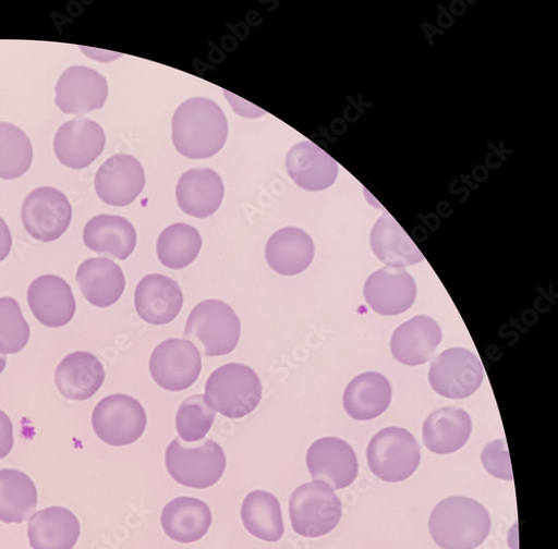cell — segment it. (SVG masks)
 Segmentation results:
<instances>
[{
    "instance_id": "6da1fadb",
    "label": "cell",
    "mask_w": 558,
    "mask_h": 549,
    "mask_svg": "<svg viewBox=\"0 0 558 549\" xmlns=\"http://www.w3.org/2000/svg\"><path fill=\"white\" fill-rule=\"evenodd\" d=\"M228 136V122L221 108L205 98L183 102L172 120L177 151L189 159H206L218 154Z\"/></svg>"
},
{
    "instance_id": "7a4b0ae2",
    "label": "cell",
    "mask_w": 558,
    "mask_h": 549,
    "mask_svg": "<svg viewBox=\"0 0 558 549\" xmlns=\"http://www.w3.org/2000/svg\"><path fill=\"white\" fill-rule=\"evenodd\" d=\"M490 528V516L482 503L462 496L440 501L429 520L432 537L442 549H475Z\"/></svg>"
},
{
    "instance_id": "3957f363",
    "label": "cell",
    "mask_w": 558,
    "mask_h": 549,
    "mask_svg": "<svg viewBox=\"0 0 558 549\" xmlns=\"http://www.w3.org/2000/svg\"><path fill=\"white\" fill-rule=\"evenodd\" d=\"M262 383L256 373L242 363H228L215 370L205 387L207 404L221 416L242 419L262 401Z\"/></svg>"
},
{
    "instance_id": "277c9868",
    "label": "cell",
    "mask_w": 558,
    "mask_h": 549,
    "mask_svg": "<svg viewBox=\"0 0 558 549\" xmlns=\"http://www.w3.org/2000/svg\"><path fill=\"white\" fill-rule=\"evenodd\" d=\"M241 332V320L234 309L219 300H207L192 310L184 338L194 341L206 356H221L238 347Z\"/></svg>"
},
{
    "instance_id": "5b68a950",
    "label": "cell",
    "mask_w": 558,
    "mask_h": 549,
    "mask_svg": "<svg viewBox=\"0 0 558 549\" xmlns=\"http://www.w3.org/2000/svg\"><path fill=\"white\" fill-rule=\"evenodd\" d=\"M342 517V503L335 490L323 481L299 487L290 499V518L294 532L308 538L330 534Z\"/></svg>"
},
{
    "instance_id": "8992f818",
    "label": "cell",
    "mask_w": 558,
    "mask_h": 549,
    "mask_svg": "<svg viewBox=\"0 0 558 549\" xmlns=\"http://www.w3.org/2000/svg\"><path fill=\"white\" fill-rule=\"evenodd\" d=\"M226 465L223 449L211 439L197 447H185L174 439L166 450L167 471L174 481L184 487H213L223 476Z\"/></svg>"
},
{
    "instance_id": "52a82bcc",
    "label": "cell",
    "mask_w": 558,
    "mask_h": 549,
    "mask_svg": "<svg viewBox=\"0 0 558 549\" xmlns=\"http://www.w3.org/2000/svg\"><path fill=\"white\" fill-rule=\"evenodd\" d=\"M366 457L372 474L388 483H400L421 465L422 449L408 430L390 427L371 439Z\"/></svg>"
},
{
    "instance_id": "ba28073f",
    "label": "cell",
    "mask_w": 558,
    "mask_h": 549,
    "mask_svg": "<svg viewBox=\"0 0 558 549\" xmlns=\"http://www.w3.org/2000/svg\"><path fill=\"white\" fill-rule=\"evenodd\" d=\"M147 423L143 404L125 394L104 398L92 415L93 430L99 439L113 447L134 443L145 434Z\"/></svg>"
},
{
    "instance_id": "9c48e42d",
    "label": "cell",
    "mask_w": 558,
    "mask_h": 549,
    "mask_svg": "<svg viewBox=\"0 0 558 549\" xmlns=\"http://www.w3.org/2000/svg\"><path fill=\"white\" fill-rule=\"evenodd\" d=\"M484 376V366L473 352L454 347L442 352L433 361L429 382L441 396L464 399L481 388Z\"/></svg>"
},
{
    "instance_id": "30bf717a",
    "label": "cell",
    "mask_w": 558,
    "mask_h": 549,
    "mask_svg": "<svg viewBox=\"0 0 558 549\" xmlns=\"http://www.w3.org/2000/svg\"><path fill=\"white\" fill-rule=\"evenodd\" d=\"M202 368L201 352L189 340L168 339L155 349L150 357L154 381L171 392L190 389L198 380Z\"/></svg>"
},
{
    "instance_id": "8fae6325",
    "label": "cell",
    "mask_w": 558,
    "mask_h": 549,
    "mask_svg": "<svg viewBox=\"0 0 558 549\" xmlns=\"http://www.w3.org/2000/svg\"><path fill=\"white\" fill-rule=\"evenodd\" d=\"M22 220L31 237L52 243L66 233L72 221V206L60 191L40 187L24 200Z\"/></svg>"
},
{
    "instance_id": "7c38bea8",
    "label": "cell",
    "mask_w": 558,
    "mask_h": 549,
    "mask_svg": "<svg viewBox=\"0 0 558 549\" xmlns=\"http://www.w3.org/2000/svg\"><path fill=\"white\" fill-rule=\"evenodd\" d=\"M306 465L313 480L328 484L333 490L349 487L359 473L353 448L344 440L333 437L313 442L307 451Z\"/></svg>"
},
{
    "instance_id": "4fadbf2b",
    "label": "cell",
    "mask_w": 558,
    "mask_h": 549,
    "mask_svg": "<svg viewBox=\"0 0 558 549\" xmlns=\"http://www.w3.org/2000/svg\"><path fill=\"white\" fill-rule=\"evenodd\" d=\"M56 103L66 114L81 115L104 108L109 96L108 82L96 70L72 66L57 84Z\"/></svg>"
},
{
    "instance_id": "5bb4252c",
    "label": "cell",
    "mask_w": 558,
    "mask_h": 549,
    "mask_svg": "<svg viewBox=\"0 0 558 549\" xmlns=\"http://www.w3.org/2000/svg\"><path fill=\"white\" fill-rule=\"evenodd\" d=\"M106 144V133L99 123L77 117L59 129L54 151L63 166L84 169L97 160Z\"/></svg>"
},
{
    "instance_id": "9a60e30c",
    "label": "cell",
    "mask_w": 558,
    "mask_h": 549,
    "mask_svg": "<svg viewBox=\"0 0 558 549\" xmlns=\"http://www.w3.org/2000/svg\"><path fill=\"white\" fill-rule=\"evenodd\" d=\"M146 186L144 167L134 157L117 155L108 159L96 175L99 198L113 207L131 205Z\"/></svg>"
},
{
    "instance_id": "2e32d148",
    "label": "cell",
    "mask_w": 558,
    "mask_h": 549,
    "mask_svg": "<svg viewBox=\"0 0 558 549\" xmlns=\"http://www.w3.org/2000/svg\"><path fill=\"white\" fill-rule=\"evenodd\" d=\"M27 302L38 322L46 328L68 326L76 312L71 286L56 274H43L34 280L27 291Z\"/></svg>"
},
{
    "instance_id": "e0dca14e",
    "label": "cell",
    "mask_w": 558,
    "mask_h": 549,
    "mask_svg": "<svg viewBox=\"0 0 558 549\" xmlns=\"http://www.w3.org/2000/svg\"><path fill=\"white\" fill-rule=\"evenodd\" d=\"M364 298L368 306L384 316H397L412 307L416 285L404 268L386 267L367 279Z\"/></svg>"
},
{
    "instance_id": "ac0fdd59",
    "label": "cell",
    "mask_w": 558,
    "mask_h": 549,
    "mask_svg": "<svg viewBox=\"0 0 558 549\" xmlns=\"http://www.w3.org/2000/svg\"><path fill=\"white\" fill-rule=\"evenodd\" d=\"M134 305L145 322L166 326L179 315L183 306V293L179 284L166 274L150 273L138 282Z\"/></svg>"
},
{
    "instance_id": "d6986e66",
    "label": "cell",
    "mask_w": 558,
    "mask_h": 549,
    "mask_svg": "<svg viewBox=\"0 0 558 549\" xmlns=\"http://www.w3.org/2000/svg\"><path fill=\"white\" fill-rule=\"evenodd\" d=\"M441 329L429 316H415L393 333L390 347L393 357L405 365L429 362L441 343Z\"/></svg>"
},
{
    "instance_id": "ffe728a7",
    "label": "cell",
    "mask_w": 558,
    "mask_h": 549,
    "mask_svg": "<svg viewBox=\"0 0 558 549\" xmlns=\"http://www.w3.org/2000/svg\"><path fill=\"white\" fill-rule=\"evenodd\" d=\"M106 380L105 366L89 352L66 355L56 371L59 391L69 400L85 401L95 396Z\"/></svg>"
},
{
    "instance_id": "44dd1931",
    "label": "cell",
    "mask_w": 558,
    "mask_h": 549,
    "mask_svg": "<svg viewBox=\"0 0 558 549\" xmlns=\"http://www.w3.org/2000/svg\"><path fill=\"white\" fill-rule=\"evenodd\" d=\"M287 169L296 185L307 192L330 188L339 174L338 162L311 142L298 144L290 150Z\"/></svg>"
},
{
    "instance_id": "7402d4cb",
    "label": "cell",
    "mask_w": 558,
    "mask_h": 549,
    "mask_svg": "<svg viewBox=\"0 0 558 549\" xmlns=\"http://www.w3.org/2000/svg\"><path fill=\"white\" fill-rule=\"evenodd\" d=\"M76 283L84 298L93 306L107 308L122 297L125 291L124 272L108 258H89L76 271Z\"/></svg>"
},
{
    "instance_id": "603a6c76",
    "label": "cell",
    "mask_w": 558,
    "mask_h": 549,
    "mask_svg": "<svg viewBox=\"0 0 558 549\" xmlns=\"http://www.w3.org/2000/svg\"><path fill=\"white\" fill-rule=\"evenodd\" d=\"M177 202L181 210L196 218L213 216L225 195L220 175L211 169H192L184 172L177 185Z\"/></svg>"
},
{
    "instance_id": "cb8c5ba5",
    "label": "cell",
    "mask_w": 558,
    "mask_h": 549,
    "mask_svg": "<svg viewBox=\"0 0 558 549\" xmlns=\"http://www.w3.org/2000/svg\"><path fill=\"white\" fill-rule=\"evenodd\" d=\"M213 523L207 503L192 497H178L162 511L161 525L172 540L191 544L203 539Z\"/></svg>"
},
{
    "instance_id": "d4e9b609",
    "label": "cell",
    "mask_w": 558,
    "mask_h": 549,
    "mask_svg": "<svg viewBox=\"0 0 558 549\" xmlns=\"http://www.w3.org/2000/svg\"><path fill=\"white\" fill-rule=\"evenodd\" d=\"M268 266L283 277H295L312 264L315 246L307 233L295 227L276 232L266 245Z\"/></svg>"
},
{
    "instance_id": "484cf974",
    "label": "cell",
    "mask_w": 558,
    "mask_h": 549,
    "mask_svg": "<svg viewBox=\"0 0 558 549\" xmlns=\"http://www.w3.org/2000/svg\"><path fill=\"white\" fill-rule=\"evenodd\" d=\"M83 241L92 252L124 260L135 249L136 232L123 217L100 215L87 221Z\"/></svg>"
},
{
    "instance_id": "4316f807",
    "label": "cell",
    "mask_w": 558,
    "mask_h": 549,
    "mask_svg": "<svg viewBox=\"0 0 558 549\" xmlns=\"http://www.w3.org/2000/svg\"><path fill=\"white\" fill-rule=\"evenodd\" d=\"M391 399L392 389L388 379L377 373H366L349 383L343 394V405L352 419L366 422L385 414Z\"/></svg>"
},
{
    "instance_id": "83f0119b",
    "label": "cell",
    "mask_w": 558,
    "mask_h": 549,
    "mask_svg": "<svg viewBox=\"0 0 558 549\" xmlns=\"http://www.w3.org/2000/svg\"><path fill=\"white\" fill-rule=\"evenodd\" d=\"M27 534L33 549H73L81 525L71 511L54 507L35 513Z\"/></svg>"
},
{
    "instance_id": "f1b7e54d",
    "label": "cell",
    "mask_w": 558,
    "mask_h": 549,
    "mask_svg": "<svg viewBox=\"0 0 558 549\" xmlns=\"http://www.w3.org/2000/svg\"><path fill=\"white\" fill-rule=\"evenodd\" d=\"M472 430V419L466 411L445 406L427 418L423 427V439L432 452L450 454L468 443Z\"/></svg>"
},
{
    "instance_id": "f546056e",
    "label": "cell",
    "mask_w": 558,
    "mask_h": 549,
    "mask_svg": "<svg viewBox=\"0 0 558 549\" xmlns=\"http://www.w3.org/2000/svg\"><path fill=\"white\" fill-rule=\"evenodd\" d=\"M369 241L372 251L388 267L403 268L425 260L404 229L387 211L372 228Z\"/></svg>"
},
{
    "instance_id": "4dcf8cb0",
    "label": "cell",
    "mask_w": 558,
    "mask_h": 549,
    "mask_svg": "<svg viewBox=\"0 0 558 549\" xmlns=\"http://www.w3.org/2000/svg\"><path fill=\"white\" fill-rule=\"evenodd\" d=\"M37 502V488L29 476L17 469L0 471V522H26L35 514Z\"/></svg>"
},
{
    "instance_id": "1f68e13d",
    "label": "cell",
    "mask_w": 558,
    "mask_h": 549,
    "mask_svg": "<svg viewBox=\"0 0 558 549\" xmlns=\"http://www.w3.org/2000/svg\"><path fill=\"white\" fill-rule=\"evenodd\" d=\"M241 516L245 528L256 538L275 542L284 535L281 503L268 491L250 492L244 499Z\"/></svg>"
},
{
    "instance_id": "d6a6232c",
    "label": "cell",
    "mask_w": 558,
    "mask_h": 549,
    "mask_svg": "<svg viewBox=\"0 0 558 549\" xmlns=\"http://www.w3.org/2000/svg\"><path fill=\"white\" fill-rule=\"evenodd\" d=\"M203 240L197 229L187 223H174L165 229L157 243L160 263L170 269H182L198 257Z\"/></svg>"
},
{
    "instance_id": "836d02e7",
    "label": "cell",
    "mask_w": 558,
    "mask_h": 549,
    "mask_svg": "<svg viewBox=\"0 0 558 549\" xmlns=\"http://www.w3.org/2000/svg\"><path fill=\"white\" fill-rule=\"evenodd\" d=\"M32 161L33 147L27 134L14 124L0 122V179L22 176Z\"/></svg>"
},
{
    "instance_id": "e575fe53",
    "label": "cell",
    "mask_w": 558,
    "mask_h": 549,
    "mask_svg": "<svg viewBox=\"0 0 558 549\" xmlns=\"http://www.w3.org/2000/svg\"><path fill=\"white\" fill-rule=\"evenodd\" d=\"M216 418V412L202 394L185 399L175 416V428L184 442H197L206 438Z\"/></svg>"
},
{
    "instance_id": "d590c367",
    "label": "cell",
    "mask_w": 558,
    "mask_h": 549,
    "mask_svg": "<svg viewBox=\"0 0 558 549\" xmlns=\"http://www.w3.org/2000/svg\"><path fill=\"white\" fill-rule=\"evenodd\" d=\"M29 338V326L19 302L13 297L0 298V354L23 351Z\"/></svg>"
},
{
    "instance_id": "8d00e7d4",
    "label": "cell",
    "mask_w": 558,
    "mask_h": 549,
    "mask_svg": "<svg viewBox=\"0 0 558 549\" xmlns=\"http://www.w3.org/2000/svg\"><path fill=\"white\" fill-rule=\"evenodd\" d=\"M482 463L489 475L504 480H513L505 440H496L487 444L482 453Z\"/></svg>"
},
{
    "instance_id": "74e56055",
    "label": "cell",
    "mask_w": 558,
    "mask_h": 549,
    "mask_svg": "<svg viewBox=\"0 0 558 549\" xmlns=\"http://www.w3.org/2000/svg\"><path fill=\"white\" fill-rule=\"evenodd\" d=\"M14 447V427L10 417L0 410V461L4 460Z\"/></svg>"
},
{
    "instance_id": "f35d334b",
    "label": "cell",
    "mask_w": 558,
    "mask_h": 549,
    "mask_svg": "<svg viewBox=\"0 0 558 549\" xmlns=\"http://www.w3.org/2000/svg\"><path fill=\"white\" fill-rule=\"evenodd\" d=\"M13 237L5 220L0 217V263L5 260L11 253Z\"/></svg>"
},
{
    "instance_id": "ab89813d",
    "label": "cell",
    "mask_w": 558,
    "mask_h": 549,
    "mask_svg": "<svg viewBox=\"0 0 558 549\" xmlns=\"http://www.w3.org/2000/svg\"><path fill=\"white\" fill-rule=\"evenodd\" d=\"M8 358L5 356H0V375H2L7 369Z\"/></svg>"
}]
</instances>
